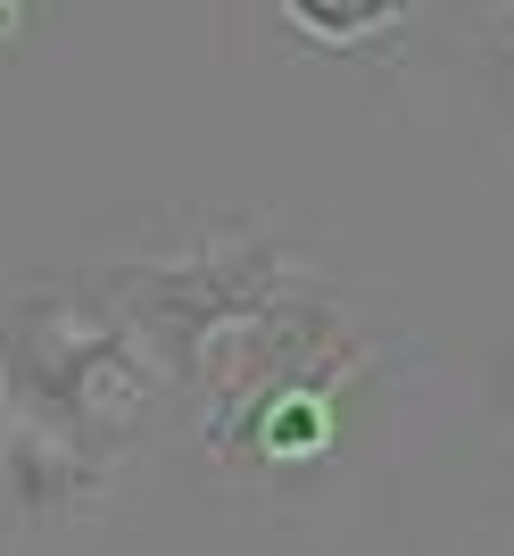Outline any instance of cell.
Listing matches in <instances>:
<instances>
[{"mask_svg": "<svg viewBox=\"0 0 514 556\" xmlns=\"http://www.w3.org/2000/svg\"><path fill=\"white\" fill-rule=\"evenodd\" d=\"M158 366L141 357L100 282H17L0 291V416L117 465L150 416Z\"/></svg>", "mask_w": 514, "mask_h": 556, "instance_id": "cell-1", "label": "cell"}, {"mask_svg": "<svg viewBox=\"0 0 514 556\" xmlns=\"http://www.w3.org/2000/svg\"><path fill=\"white\" fill-rule=\"evenodd\" d=\"M291 282L274 232H233V241H200L183 257H141V266H108L100 291L141 341V357L158 366V382H200L216 341L249 325L257 307Z\"/></svg>", "mask_w": 514, "mask_h": 556, "instance_id": "cell-2", "label": "cell"}, {"mask_svg": "<svg viewBox=\"0 0 514 556\" xmlns=\"http://www.w3.org/2000/svg\"><path fill=\"white\" fill-rule=\"evenodd\" d=\"M216 349H224V366H216L208 448L224 465H241L257 416L274 399H340L349 391V374L365 366V325L340 307V291L291 275L249 325H233Z\"/></svg>", "mask_w": 514, "mask_h": 556, "instance_id": "cell-3", "label": "cell"}, {"mask_svg": "<svg viewBox=\"0 0 514 556\" xmlns=\"http://www.w3.org/2000/svg\"><path fill=\"white\" fill-rule=\"evenodd\" d=\"M100 482H108V465H100V457H83V448H67V441H50V432L9 424V448H0V490H9L34 523L75 515Z\"/></svg>", "mask_w": 514, "mask_h": 556, "instance_id": "cell-4", "label": "cell"}, {"mask_svg": "<svg viewBox=\"0 0 514 556\" xmlns=\"http://www.w3.org/2000/svg\"><path fill=\"white\" fill-rule=\"evenodd\" d=\"M407 9H415V0H282V17L299 25L307 42H324V50L374 42V34L407 25Z\"/></svg>", "mask_w": 514, "mask_h": 556, "instance_id": "cell-5", "label": "cell"}, {"mask_svg": "<svg viewBox=\"0 0 514 556\" xmlns=\"http://www.w3.org/2000/svg\"><path fill=\"white\" fill-rule=\"evenodd\" d=\"M498 9H506V17H514V0H498Z\"/></svg>", "mask_w": 514, "mask_h": 556, "instance_id": "cell-6", "label": "cell"}]
</instances>
